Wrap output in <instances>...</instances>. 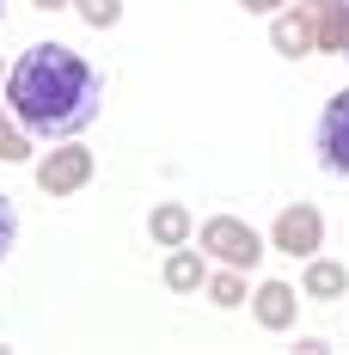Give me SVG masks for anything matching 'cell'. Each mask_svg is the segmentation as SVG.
<instances>
[{
  "instance_id": "6da1fadb",
  "label": "cell",
  "mask_w": 349,
  "mask_h": 355,
  "mask_svg": "<svg viewBox=\"0 0 349 355\" xmlns=\"http://www.w3.org/2000/svg\"><path fill=\"white\" fill-rule=\"evenodd\" d=\"M99 105H105V80L68 43H31L6 68V110L37 141H74L80 129L99 123Z\"/></svg>"
},
{
  "instance_id": "7a4b0ae2",
  "label": "cell",
  "mask_w": 349,
  "mask_h": 355,
  "mask_svg": "<svg viewBox=\"0 0 349 355\" xmlns=\"http://www.w3.org/2000/svg\"><path fill=\"white\" fill-rule=\"evenodd\" d=\"M196 245L209 251L214 263H233V270H257V263H264V251H270V239H264L257 227H245L239 214H209V220L196 227Z\"/></svg>"
},
{
  "instance_id": "3957f363",
  "label": "cell",
  "mask_w": 349,
  "mask_h": 355,
  "mask_svg": "<svg viewBox=\"0 0 349 355\" xmlns=\"http://www.w3.org/2000/svg\"><path fill=\"white\" fill-rule=\"evenodd\" d=\"M270 251H282V257H318L325 251V214L313 209V202H288V209L270 220Z\"/></svg>"
},
{
  "instance_id": "277c9868",
  "label": "cell",
  "mask_w": 349,
  "mask_h": 355,
  "mask_svg": "<svg viewBox=\"0 0 349 355\" xmlns=\"http://www.w3.org/2000/svg\"><path fill=\"white\" fill-rule=\"evenodd\" d=\"M92 172H99V159L80 141H68V147H56V153L37 159V190H43V196H74V190L92 184Z\"/></svg>"
},
{
  "instance_id": "5b68a950",
  "label": "cell",
  "mask_w": 349,
  "mask_h": 355,
  "mask_svg": "<svg viewBox=\"0 0 349 355\" xmlns=\"http://www.w3.org/2000/svg\"><path fill=\"white\" fill-rule=\"evenodd\" d=\"M270 49L276 55H288V62H300V55H313L318 49V19L313 6H282V12H270Z\"/></svg>"
},
{
  "instance_id": "8992f818",
  "label": "cell",
  "mask_w": 349,
  "mask_h": 355,
  "mask_svg": "<svg viewBox=\"0 0 349 355\" xmlns=\"http://www.w3.org/2000/svg\"><path fill=\"white\" fill-rule=\"evenodd\" d=\"M318 166L349 178V86L325 105V116H318Z\"/></svg>"
},
{
  "instance_id": "52a82bcc",
  "label": "cell",
  "mask_w": 349,
  "mask_h": 355,
  "mask_svg": "<svg viewBox=\"0 0 349 355\" xmlns=\"http://www.w3.org/2000/svg\"><path fill=\"white\" fill-rule=\"evenodd\" d=\"M307 294H294V282H257L251 288V319L264 331H294V313H300Z\"/></svg>"
},
{
  "instance_id": "ba28073f",
  "label": "cell",
  "mask_w": 349,
  "mask_h": 355,
  "mask_svg": "<svg viewBox=\"0 0 349 355\" xmlns=\"http://www.w3.org/2000/svg\"><path fill=\"white\" fill-rule=\"evenodd\" d=\"M209 263H214V257L190 239V245H172V251H166V270H160V276H166L172 294H196V288L209 282Z\"/></svg>"
},
{
  "instance_id": "9c48e42d",
  "label": "cell",
  "mask_w": 349,
  "mask_h": 355,
  "mask_svg": "<svg viewBox=\"0 0 349 355\" xmlns=\"http://www.w3.org/2000/svg\"><path fill=\"white\" fill-rule=\"evenodd\" d=\"M147 239H153L160 251L190 245V239H196V214L184 209V202H153V214H147Z\"/></svg>"
},
{
  "instance_id": "30bf717a",
  "label": "cell",
  "mask_w": 349,
  "mask_h": 355,
  "mask_svg": "<svg viewBox=\"0 0 349 355\" xmlns=\"http://www.w3.org/2000/svg\"><path fill=\"white\" fill-rule=\"evenodd\" d=\"M300 294H307V300H343L349 294V263H337V257H307Z\"/></svg>"
},
{
  "instance_id": "8fae6325",
  "label": "cell",
  "mask_w": 349,
  "mask_h": 355,
  "mask_svg": "<svg viewBox=\"0 0 349 355\" xmlns=\"http://www.w3.org/2000/svg\"><path fill=\"white\" fill-rule=\"evenodd\" d=\"M245 276H251V270H233V263H221V270H209L203 294H209L214 306H227V313H233V306H245V300H251V294H245Z\"/></svg>"
},
{
  "instance_id": "7c38bea8",
  "label": "cell",
  "mask_w": 349,
  "mask_h": 355,
  "mask_svg": "<svg viewBox=\"0 0 349 355\" xmlns=\"http://www.w3.org/2000/svg\"><path fill=\"white\" fill-rule=\"evenodd\" d=\"M31 159V135L19 129V116L0 105V166H25Z\"/></svg>"
},
{
  "instance_id": "4fadbf2b",
  "label": "cell",
  "mask_w": 349,
  "mask_h": 355,
  "mask_svg": "<svg viewBox=\"0 0 349 355\" xmlns=\"http://www.w3.org/2000/svg\"><path fill=\"white\" fill-rule=\"evenodd\" d=\"M74 12H80L92 31H117V25H123V0H74Z\"/></svg>"
},
{
  "instance_id": "5bb4252c",
  "label": "cell",
  "mask_w": 349,
  "mask_h": 355,
  "mask_svg": "<svg viewBox=\"0 0 349 355\" xmlns=\"http://www.w3.org/2000/svg\"><path fill=\"white\" fill-rule=\"evenodd\" d=\"M12 239H19V214H12V196H0V263L12 257Z\"/></svg>"
},
{
  "instance_id": "9a60e30c",
  "label": "cell",
  "mask_w": 349,
  "mask_h": 355,
  "mask_svg": "<svg viewBox=\"0 0 349 355\" xmlns=\"http://www.w3.org/2000/svg\"><path fill=\"white\" fill-rule=\"evenodd\" d=\"M245 12H282V6H288V0H239Z\"/></svg>"
},
{
  "instance_id": "2e32d148",
  "label": "cell",
  "mask_w": 349,
  "mask_h": 355,
  "mask_svg": "<svg viewBox=\"0 0 349 355\" xmlns=\"http://www.w3.org/2000/svg\"><path fill=\"white\" fill-rule=\"evenodd\" d=\"M31 6H43V12H62V6H74V0H31Z\"/></svg>"
},
{
  "instance_id": "e0dca14e",
  "label": "cell",
  "mask_w": 349,
  "mask_h": 355,
  "mask_svg": "<svg viewBox=\"0 0 349 355\" xmlns=\"http://www.w3.org/2000/svg\"><path fill=\"white\" fill-rule=\"evenodd\" d=\"M0 92H6V80H0Z\"/></svg>"
},
{
  "instance_id": "ac0fdd59",
  "label": "cell",
  "mask_w": 349,
  "mask_h": 355,
  "mask_svg": "<svg viewBox=\"0 0 349 355\" xmlns=\"http://www.w3.org/2000/svg\"><path fill=\"white\" fill-rule=\"evenodd\" d=\"M0 12H6V0H0Z\"/></svg>"
}]
</instances>
